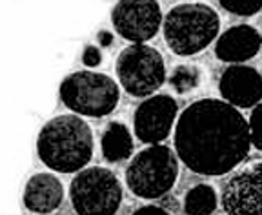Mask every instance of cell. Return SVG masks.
<instances>
[{"mask_svg":"<svg viewBox=\"0 0 262 215\" xmlns=\"http://www.w3.org/2000/svg\"><path fill=\"white\" fill-rule=\"evenodd\" d=\"M179 179V155L164 144L147 146L131 159L126 170V184L140 199L166 195Z\"/></svg>","mask_w":262,"mask_h":215,"instance_id":"obj_5","label":"cell"},{"mask_svg":"<svg viewBox=\"0 0 262 215\" xmlns=\"http://www.w3.org/2000/svg\"><path fill=\"white\" fill-rule=\"evenodd\" d=\"M162 31L173 53L179 57H191L217 40L221 18L208 4H179L164 17Z\"/></svg>","mask_w":262,"mask_h":215,"instance_id":"obj_3","label":"cell"},{"mask_svg":"<svg viewBox=\"0 0 262 215\" xmlns=\"http://www.w3.org/2000/svg\"><path fill=\"white\" fill-rule=\"evenodd\" d=\"M115 31L131 44H144L164 24L157 0H119L111 11Z\"/></svg>","mask_w":262,"mask_h":215,"instance_id":"obj_8","label":"cell"},{"mask_svg":"<svg viewBox=\"0 0 262 215\" xmlns=\"http://www.w3.org/2000/svg\"><path fill=\"white\" fill-rule=\"evenodd\" d=\"M64 201V186L53 174L33 175L24 188V206L33 213H51Z\"/></svg>","mask_w":262,"mask_h":215,"instance_id":"obj_13","label":"cell"},{"mask_svg":"<svg viewBox=\"0 0 262 215\" xmlns=\"http://www.w3.org/2000/svg\"><path fill=\"white\" fill-rule=\"evenodd\" d=\"M37 152L49 170L78 174L93 157V132L80 115L53 117L38 133Z\"/></svg>","mask_w":262,"mask_h":215,"instance_id":"obj_2","label":"cell"},{"mask_svg":"<svg viewBox=\"0 0 262 215\" xmlns=\"http://www.w3.org/2000/svg\"><path fill=\"white\" fill-rule=\"evenodd\" d=\"M133 215H171V213L166 211L164 208L155 206V204H146V206H140Z\"/></svg>","mask_w":262,"mask_h":215,"instance_id":"obj_20","label":"cell"},{"mask_svg":"<svg viewBox=\"0 0 262 215\" xmlns=\"http://www.w3.org/2000/svg\"><path fill=\"white\" fill-rule=\"evenodd\" d=\"M98 38H100V44L110 46V44H111V40H113V35L107 33V31H102V33L98 35Z\"/></svg>","mask_w":262,"mask_h":215,"instance_id":"obj_21","label":"cell"},{"mask_svg":"<svg viewBox=\"0 0 262 215\" xmlns=\"http://www.w3.org/2000/svg\"><path fill=\"white\" fill-rule=\"evenodd\" d=\"M219 90L222 100L237 110L255 107L262 102V75L246 64H231L221 75Z\"/></svg>","mask_w":262,"mask_h":215,"instance_id":"obj_11","label":"cell"},{"mask_svg":"<svg viewBox=\"0 0 262 215\" xmlns=\"http://www.w3.org/2000/svg\"><path fill=\"white\" fill-rule=\"evenodd\" d=\"M226 11L238 17H251L262 9V0H219Z\"/></svg>","mask_w":262,"mask_h":215,"instance_id":"obj_17","label":"cell"},{"mask_svg":"<svg viewBox=\"0 0 262 215\" xmlns=\"http://www.w3.org/2000/svg\"><path fill=\"white\" fill-rule=\"evenodd\" d=\"M217 204V191L209 184H196L184 197V211L188 215H211Z\"/></svg>","mask_w":262,"mask_h":215,"instance_id":"obj_15","label":"cell"},{"mask_svg":"<svg viewBox=\"0 0 262 215\" xmlns=\"http://www.w3.org/2000/svg\"><path fill=\"white\" fill-rule=\"evenodd\" d=\"M179 106L171 95L160 93L146 99L135 110L133 130L140 142L146 144H160L171 133L175 120L179 119Z\"/></svg>","mask_w":262,"mask_h":215,"instance_id":"obj_9","label":"cell"},{"mask_svg":"<svg viewBox=\"0 0 262 215\" xmlns=\"http://www.w3.org/2000/svg\"><path fill=\"white\" fill-rule=\"evenodd\" d=\"M226 215H262V170H246L226 182L221 195Z\"/></svg>","mask_w":262,"mask_h":215,"instance_id":"obj_10","label":"cell"},{"mask_svg":"<svg viewBox=\"0 0 262 215\" xmlns=\"http://www.w3.org/2000/svg\"><path fill=\"white\" fill-rule=\"evenodd\" d=\"M82 62L88 68H97L98 64L102 62V53L97 46H86L84 53H82Z\"/></svg>","mask_w":262,"mask_h":215,"instance_id":"obj_19","label":"cell"},{"mask_svg":"<svg viewBox=\"0 0 262 215\" xmlns=\"http://www.w3.org/2000/svg\"><path fill=\"white\" fill-rule=\"evenodd\" d=\"M60 99L68 110L82 117H106L120 100L117 80L100 71H75L60 84Z\"/></svg>","mask_w":262,"mask_h":215,"instance_id":"obj_4","label":"cell"},{"mask_svg":"<svg viewBox=\"0 0 262 215\" xmlns=\"http://www.w3.org/2000/svg\"><path fill=\"white\" fill-rule=\"evenodd\" d=\"M250 149V122L222 99L196 100L177 119L175 153L186 168L199 175L229 174Z\"/></svg>","mask_w":262,"mask_h":215,"instance_id":"obj_1","label":"cell"},{"mask_svg":"<svg viewBox=\"0 0 262 215\" xmlns=\"http://www.w3.org/2000/svg\"><path fill=\"white\" fill-rule=\"evenodd\" d=\"M250 135H251V146L262 152V102L251 110L250 113Z\"/></svg>","mask_w":262,"mask_h":215,"instance_id":"obj_18","label":"cell"},{"mask_svg":"<svg viewBox=\"0 0 262 215\" xmlns=\"http://www.w3.org/2000/svg\"><path fill=\"white\" fill-rule=\"evenodd\" d=\"M102 157L107 162H120L131 157L133 153V137L126 124L122 122H110L102 133Z\"/></svg>","mask_w":262,"mask_h":215,"instance_id":"obj_14","label":"cell"},{"mask_svg":"<svg viewBox=\"0 0 262 215\" xmlns=\"http://www.w3.org/2000/svg\"><path fill=\"white\" fill-rule=\"evenodd\" d=\"M115 70L119 84L133 97H151L166 82L162 55L147 44H129L124 48Z\"/></svg>","mask_w":262,"mask_h":215,"instance_id":"obj_7","label":"cell"},{"mask_svg":"<svg viewBox=\"0 0 262 215\" xmlns=\"http://www.w3.org/2000/svg\"><path fill=\"white\" fill-rule=\"evenodd\" d=\"M201 79H202V73L201 70L196 66H177L175 70L171 71L169 75V84L171 88L180 93V95H184V93H189V91L195 90L199 84H201Z\"/></svg>","mask_w":262,"mask_h":215,"instance_id":"obj_16","label":"cell"},{"mask_svg":"<svg viewBox=\"0 0 262 215\" xmlns=\"http://www.w3.org/2000/svg\"><path fill=\"white\" fill-rule=\"evenodd\" d=\"M262 35L253 26L238 24L226 29L215 40V57L228 64H244L260 51Z\"/></svg>","mask_w":262,"mask_h":215,"instance_id":"obj_12","label":"cell"},{"mask_svg":"<svg viewBox=\"0 0 262 215\" xmlns=\"http://www.w3.org/2000/svg\"><path fill=\"white\" fill-rule=\"evenodd\" d=\"M70 199L78 215H115L122 203V186L111 170L90 166L73 177Z\"/></svg>","mask_w":262,"mask_h":215,"instance_id":"obj_6","label":"cell"}]
</instances>
